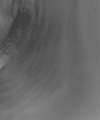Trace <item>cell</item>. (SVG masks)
I'll use <instances>...</instances> for the list:
<instances>
[{
    "mask_svg": "<svg viewBox=\"0 0 100 120\" xmlns=\"http://www.w3.org/2000/svg\"><path fill=\"white\" fill-rule=\"evenodd\" d=\"M7 62V57L5 55L0 54V69L3 68Z\"/></svg>",
    "mask_w": 100,
    "mask_h": 120,
    "instance_id": "6da1fadb",
    "label": "cell"
},
{
    "mask_svg": "<svg viewBox=\"0 0 100 120\" xmlns=\"http://www.w3.org/2000/svg\"><path fill=\"white\" fill-rule=\"evenodd\" d=\"M22 1L23 4H25L30 7L34 4V0H22Z\"/></svg>",
    "mask_w": 100,
    "mask_h": 120,
    "instance_id": "7a4b0ae2",
    "label": "cell"
}]
</instances>
